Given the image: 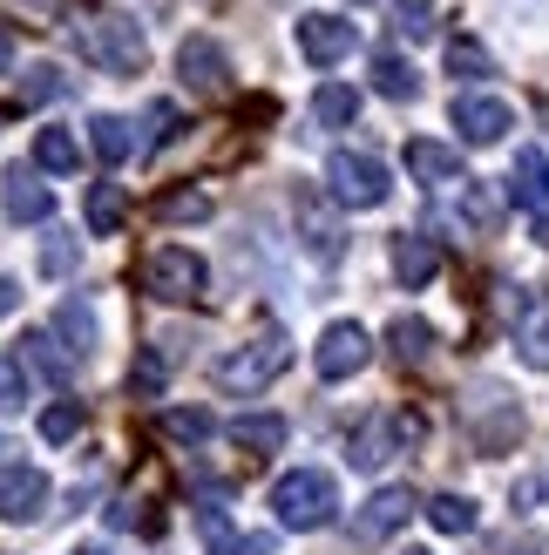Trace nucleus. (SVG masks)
Instances as JSON below:
<instances>
[{
  "label": "nucleus",
  "mask_w": 549,
  "mask_h": 555,
  "mask_svg": "<svg viewBox=\"0 0 549 555\" xmlns=\"http://www.w3.org/2000/svg\"><path fill=\"white\" fill-rule=\"evenodd\" d=\"M427 521H434L442 535H469V529H475V502H469V494H434V502H427Z\"/></svg>",
  "instance_id": "obj_27"
},
{
  "label": "nucleus",
  "mask_w": 549,
  "mask_h": 555,
  "mask_svg": "<svg viewBox=\"0 0 549 555\" xmlns=\"http://www.w3.org/2000/svg\"><path fill=\"white\" fill-rule=\"evenodd\" d=\"M75 54L102 75H136L143 68V27L129 14H89L75 21Z\"/></svg>",
  "instance_id": "obj_2"
},
{
  "label": "nucleus",
  "mask_w": 549,
  "mask_h": 555,
  "mask_svg": "<svg viewBox=\"0 0 549 555\" xmlns=\"http://www.w3.org/2000/svg\"><path fill=\"white\" fill-rule=\"evenodd\" d=\"M312 116L325 129H353L360 122V89H346V81H325V89L312 95Z\"/></svg>",
  "instance_id": "obj_22"
},
{
  "label": "nucleus",
  "mask_w": 549,
  "mask_h": 555,
  "mask_svg": "<svg viewBox=\"0 0 549 555\" xmlns=\"http://www.w3.org/2000/svg\"><path fill=\"white\" fill-rule=\"evenodd\" d=\"M292 366V346H285V332H265V339L252 346H231L225 359H217V386L225 393H265L271 379H279Z\"/></svg>",
  "instance_id": "obj_3"
},
{
  "label": "nucleus",
  "mask_w": 549,
  "mask_h": 555,
  "mask_svg": "<svg viewBox=\"0 0 549 555\" xmlns=\"http://www.w3.org/2000/svg\"><path fill=\"white\" fill-rule=\"evenodd\" d=\"M163 373H170V366H163V352L143 346V352H136V366H129V393L136 400H156L163 393Z\"/></svg>",
  "instance_id": "obj_30"
},
{
  "label": "nucleus",
  "mask_w": 549,
  "mask_h": 555,
  "mask_svg": "<svg viewBox=\"0 0 549 555\" xmlns=\"http://www.w3.org/2000/svg\"><path fill=\"white\" fill-rule=\"evenodd\" d=\"M177 75H183L190 95H231V54L217 48L210 35H190L177 48Z\"/></svg>",
  "instance_id": "obj_8"
},
{
  "label": "nucleus",
  "mask_w": 549,
  "mask_h": 555,
  "mask_svg": "<svg viewBox=\"0 0 549 555\" xmlns=\"http://www.w3.org/2000/svg\"><path fill=\"white\" fill-rule=\"evenodd\" d=\"M407 555H427V548H407Z\"/></svg>",
  "instance_id": "obj_45"
},
{
  "label": "nucleus",
  "mask_w": 549,
  "mask_h": 555,
  "mask_svg": "<svg viewBox=\"0 0 549 555\" xmlns=\"http://www.w3.org/2000/svg\"><path fill=\"white\" fill-rule=\"evenodd\" d=\"M156 210H163V217H210V197H204V190H170Z\"/></svg>",
  "instance_id": "obj_38"
},
{
  "label": "nucleus",
  "mask_w": 549,
  "mask_h": 555,
  "mask_svg": "<svg viewBox=\"0 0 549 555\" xmlns=\"http://www.w3.org/2000/svg\"><path fill=\"white\" fill-rule=\"evenodd\" d=\"M231 555H271V535H238Z\"/></svg>",
  "instance_id": "obj_40"
},
{
  "label": "nucleus",
  "mask_w": 549,
  "mask_h": 555,
  "mask_svg": "<svg viewBox=\"0 0 549 555\" xmlns=\"http://www.w3.org/2000/svg\"><path fill=\"white\" fill-rule=\"evenodd\" d=\"M407 177L414 183H461V150L414 135V143H407Z\"/></svg>",
  "instance_id": "obj_18"
},
{
  "label": "nucleus",
  "mask_w": 549,
  "mask_h": 555,
  "mask_svg": "<svg viewBox=\"0 0 549 555\" xmlns=\"http://www.w3.org/2000/svg\"><path fill=\"white\" fill-rule=\"evenodd\" d=\"M75 555H102V548H75Z\"/></svg>",
  "instance_id": "obj_44"
},
{
  "label": "nucleus",
  "mask_w": 549,
  "mask_h": 555,
  "mask_svg": "<svg viewBox=\"0 0 549 555\" xmlns=\"http://www.w3.org/2000/svg\"><path fill=\"white\" fill-rule=\"evenodd\" d=\"M89 143H95L102 163H129V156H136V122H123V116H95V122H89Z\"/></svg>",
  "instance_id": "obj_23"
},
{
  "label": "nucleus",
  "mask_w": 549,
  "mask_h": 555,
  "mask_svg": "<svg viewBox=\"0 0 549 555\" xmlns=\"http://www.w3.org/2000/svg\"><path fill=\"white\" fill-rule=\"evenodd\" d=\"M75 251H81V244H75V237H48V244H41V278H68V264H75Z\"/></svg>",
  "instance_id": "obj_37"
},
{
  "label": "nucleus",
  "mask_w": 549,
  "mask_h": 555,
  "mask_svg": "<svg viewBox=\"0 0 549 555\" xmlns=\"http://www.w3.org/2000/svg\"><path fill=\"white\" fill-rule=\"evenodd\" d=\"M285 434H292V427H285V413H244V421L231 427V440H238V448L252 454V461L279 454V448H285Z\"/></svg>",
  "instance_id": "obj_19"
},
{
  "label": "nucleus",
  "mask_w": 549,
  "mask_h": 555,
  "mask_svg": "<svg viewBox=\"0 0 549 555\" xmlns=\"http://www.w3.org/2000/svg\"><path fill=\"white\" fill-rule=\"evenodd\" d=\"M325 183H333V204H346V210H380L394 190L387 163L367 156V150H333L325 156Z\"/></svg>",
  "instance_id": "obj_4"
},
{
  "label": "nucleus",
  "mask_w": 549,
  "mask_h": 555,
  "mask_svg": "<svg viewBox=\"0 0 549 555\" xmlns=\"http://www.w3.org/2000/svg\"><path fill=\"white\" fill-rule=\"evenodd\" d=\"M292 217H298V244H306V251L319 258V264H333L340 251H346V231H340V217L325 210V197L312 183H298L292 190Z\"/></svg>",
  "instance_id": "obj_6"
},
{
  "label": "nucleus",
  "mask_w": 549,
  "mask_h": 555,
  "mask_svg": "<svg viewBox=\"0 0 549 555\" xmlns=\"http://www.w3.org/2000/svg\"><path fill=\"white\" fill-rule=\"evenodd\" d=\"M509 204L536 217V231L549 244V156L542 150H515V170H509Z\"/></svg>",
  "instance_id": "obj_11"
},
{
  "label": "nucleus",
  "mask_w": 549,
  "mask_h": 555,
  "mask_svg": "<svg viewBox=\"0 0 549 555\" xmlns=\"http://www.w3.org/2000/svg\"><path fill=\"white\" fill-rule=\"evenodd\" d=\"M81 217H89V237H116L123 217H129L123 183H89V204H81Z\"/></svg>",
  "instance_id": "obj_20"
},
{
  "label": "nucleus",
  "mask_w": 549,
  "mask_h": 555,
  "mask_svg": "<svg viewBox=\"0 0 549 555\" xmlns=\"http://www.w3.org/2000/svg\"><path fill=\"white\" fill-rule=\"evenodd\" d=\"M150 135H156V143H170V135H177V108H170V102L150 108Z\"/></svg>",
  "instance_id": "obj_39"
},
{
  "label": "nucleus",
  "mask_w": 549,
  "mask_h": 555,
  "mask_svg": "<svg viewBox=\"0 0 549 555\" xmlns=\"http://www.w3.org/2000/svg\"><path fill=\"white\" fill-rule=\"evenodd\" d=\"M461 217H469L475 231H496V217H502V204L488 197V183H461Z\"/></svg>",
  "instance_id": "obj_33"
},
{
  "label": "nucleus",
  "mask_w": 549,
  "mask_h": 555,
  "mask_svg": "<svg viewBox=\"0 0 549 555\" xmlns=\"http://www.w3.org/2000/svg\"><path fill=\"white\" fill-rule=\"evenodd\" d=\"M455 129H461V143L488 150V143H502V135L515 129V116H509V102H496V95H455Z\"/></svg>",
  "instance_id": "obj_13"
},
{
  "label": "nucleus",
  "mask_w": 549,
  "mask_h": 555,
  "mask_svg": "<svg viewBox=\"0 0 549 555\" xmlns=\"http://www.w3.org/2000/svg\"><path fill=\"white\" fill-rule=\"evenodd\" d=\"M143 285L163 305H197L210 292V271H204V258L190 251V244H163V251H150V264H143Z\"/></svg>",
  "instance_id": "obj_5"
},
{
  "label": "nucleus",
  "mask_w": 549,
  "mask_h": 555,
  "mask_svg": "<svg viewBox=\"0 0 549 555\" xmlns=\"http://www.w3.org/2000/svg\"><path fill=\"white\" fill-rule=\"evenodd\" d=\"M515 352H523V366L549 373V305H536V312L515 325Z\"/></svg>",
  "instance_id": "obj_25"
},
{
  "label": "nucleus",
  "mask_w": 549,
  "mask_h": 555,
  "mask_svg": "<svg viewBox=\"0 0 549 555\" xmlns=\"http://www.w3.org/2000/svg\"><path fill=\"white\" fill-rule=\"evenodd\" d=\"M62 89H68V75H62V68H48V62L21 75V102H54Z\"/></svg>",
  "instance_id": "obj_36"
},
{
  "label": "nucleus",
  "mask_w": 549,
  "mask_h": 555,
  "mask_svg": "<svg viewBox=\"0 0 549 555\" xmlns=\"http://www.w3.org/2000/svg\"><path fill=\"white\" fill-rule=\"evenodd\" d=\"M21 359H27V373H41L48 386H75V352H68L62 332H27Z\"/></svg>",
  "instance_id": "obj_15"
},
{
  "label": "nucleus",
  "mask_w": 549,
  "mask_h": 555,
  "mask_svg": "<svg viewBox=\"0 0 549 555\" xmlns=\"http://www.w3.org/2000/svg\"><path fill=\"white\" fill-rule=\"evenodd\" d=\"M373 359V339L353 319H340V325H325L319 332V352H312V366H319V379H353Z\"/></svg>",
  "instance_id": "obj_10"
},
{
  "label": "nucleus",
  "mask_w": 549,
  "mask_h": 555,
  "mask_svg": "<svg viewBox=\"0 0 549 555\" xmlns=\"http://www.w3.org/2000/svg\"><path fill=\"white\" fill-rule=\"evenodd\" d=\"M54 332H62V339H68V352L81 359V352L95 346V312H89V305H81V298H68L62 312H54Z\"/></svg>",
  "instance_id": "obj_26"
},
{
  "label": "nucleus",
  "mask_w": 549,
  "mask_h": 555,
  "mask_svg": "<svg viewBox=\"0 0 549 555\" xmlns=\"http://www.w3.org/2000/svg\"><path fill=\"white\" fill-rule=\"evenodd\" d=\"M434 271H442V251H434V237L400 231V237H394V278H400L407 292H421V285H434Z\"/></svg>",
  "instance_id": "obj_16"
},
{
  "label": "nucleus",
  "mask_w": 549,
  "mask_h": 555,
  "mask_svg": "<svg viewBox=\"0 0 549 555\" xmlns=\"http://www.w3.org/2000/svg\"><path fill=\"white\" fill-rule=\"evenodd\" d=\"M414 440H421V421H414V413H373V421L360 427V434H353V467H380V461H394L400 448H414Z\"/></svg>",
  "instance_id": "obj_7"
},
{
  "label": "nucleus",
  "mask_w": 549,
  "mask_h": 555,
  "mask_svg": "<svg viewBox=\"0 0 549 555\" xmlns=\"http://www.w3.org/2000/svg\"><path fill=\"white\" fill-rule=\"evenodd\" d=\"M14 305H21V285H14V278H0V319H8Z\"/></svg>",
  "instance_id": "obj_42"
},
{
  "label": "nucleus",
  "mask_w": 549,
  "mask_h": 555,
  "mask_svg": "<svg viewBox=\"0 0 549 555\" xmlns=\"http://www.w3.org/2000/svg\"><path fill=\"white\" fill-rule=\"evenodd\" d=\"M387 346H394L400 366H421V359L434 352V325H427V319H394V325H387Z\"/></svg>",
  "instance_id": "obj_24"
},
{
  "label": "nucleus",
  "mask_w": 549,
  "mask_h": 555,
  "mask_svg": "<svg viewBox=\"0 0 549 555\" xmlns=\"http://www.w3.org/2000/svg\"><path fill=\"white\" fill-rule=\"evenodd\" d=\"M21 406H27V359L0 352V413H21Z\"/></svg>",
  "instance_id": "obj_31"
},
{
  "label": "nucleus",
  "mask_w": 549,
  "mask_h": 555,
  "mask_svg": "<svg viewBox=\"0 0 549 555\" xmlns=\"http://www.w3.org/2000/svg\"><path fill=\"white\" fill-rule=\"evenodd\" d=\"M8 454H14V448H8V440H0V461H8Z\"/></svg>",
  "instance_id": "obj_43"
},
{
  "label": "nucleus",
  "mask_w": 549,
  "mask_h": 555,
  "mask_svg": "<svg viewBox=\"0 0 549 555\" xmlns=\"http://www.w3.org/2000/svg\"><path fill=\"white\" fill-rule=\"evenodd\" d=\"M35 163H41V170H54V177L75 170V163H81L75 135H68V129H41V135H35Z\"/></svg>",
  "instance_id": "obj_28"
},
{
  "label": "nucleus",
  "mask_w": 549,
  "mask_h": 555,
  "mask_svg": "<svg viewBox=\"0 0 549 555\" xmlns=\"http://www.w3.org/2000/svg\"><path fill=\"white\" fill-rule=\"evenodd\" d=\"M41 508H48L41 467H0V521H35Z\"/></svg>",
  "instance_id": "obj_14"
},
{
  "label": "nucleus",
  "mask_w": 549,
  "mask_h": 555,
  "mask_svg": "<svg viewBox=\"0 0 549 555\" xmlns=\"http://www.w3.org/2000/svg\"><path fill=\"white\" fill-rule=\"evenodd\" d=\"M271 515H279V529L292 535H312L325 529V521L340 515V488L325 467H298V475H279V488H271Z\"/></svg>",
  "instance_id": "obj_1"
},
{
  "label": "nucleus",
  "mask_w": 549,
  "mask_h": 555,
  "mask_svg": "<svg viewBox=\"0 0 549 555\" xmlns=\"http://www.w3.org/2000/svg\"><path fill=\"white\" fill-rule=\"evenodd\" d=\"M8 68H14V27L0 21V75H8Z\"/></svg>",
  "instance_id": "obj_41"
},
{
  "label": "nucleus",
  "mask_w": 549,
  "mask_h": 555,
  "mask_svg": "<svg viewBox=\"0 0 549 555\" xmlns=\"http://www.w3.org/2000/svg\"><path fill=\"white\" fill-rule=\"evenodd\" d=\"M210 413L204 406H177V413H163V434H170V440H183V448H204V440H210Z\"/></svg>",
  "instance_id": "obj_29"
},
{
  "label": "nucleus",
  "mask_w": 549,
  "mask_h": 555,
  "mask_svg": "<svg viewBox=\"0 0 549 555\" xmlns=\"http://www.w3.org/2000/svg\"><path fill=\"white\" fill-rule=\"evenodd\" d=\"M448 68L461 81H482V75H496V62H488V48L482 41H448Z\"/></svg>",
  "instance_id": "obj_32"
},
{
  "label": "nucleus",
  "mask_w": 549,
  "mask_h": 555,
  "mask_svg": "<svg viewBox=\"0 0 549 555\" xmlns=\"http://www.w3.org/2000/svg\"><path fill=\"white\" fill-rule=\"evenodd\" d=\"M394 27L407 41H427L434 35V0H394Z\"/></svg>",
  "instance_id": "obj_34"
},
{
  "label": "nucleus",
  "mask_w": 549,
  "mask_h": 555,
  "mask_svg": "<svg viewBox=\"0 0 549 555\" xmlns=\"http://www.w3.org/2000/svg\"><path fill=\"white\" fill-rule=\"evenodd\" d=\"M81 434V400H54L41 413V440H75Z\"/></svg>",
  "instance_id": "obj_35"
},
{
  "label": "nucleus",
  "mask_w": 549,
  "mask_h": 555,
  "mask_svg": "<svg viewBox=\"0 0 549 555\" xmlns=\"http://www.w3.org/2000/svg\"><path fill=\"white\" fill-rule=\"evenodd\" d=\"M421 502H414V488H373V502L353 515V542H387L394 529H407V515H414Z\"/></svg>",
  "instance_id": "obj_12"
},
{
  "label": "nucleus",
  "mask_w": 549,
  "mask_h": 555,
  "mask_svg": "<svg viewBox=\"0 0 549 555\" xmlns=\"http://www.w3.org/2000/svg\"><path fill=\"white\" fill-rule=\"evenodd\" d=\"M373 89L387 95V102H414L421 95V75H414V62H407V54H373Z\"/></svg>",
  "instance_id": "obj_21"
},
{
  "label": "nucleus",
  "mask_w": 549,
  "mask_h": 555,
  "mask_svg": "<svg viewBox=\"0 0 549 555\" xmlns=\"http://www.w3.org/2000/svg\"><path fill=\"white\" fill-rule=\"evenodd\" d=\"M8 217H14V224H48V217H54V190L27 170V163L8 170Z\"/></svg>",
  "instance_id": "obj_17"
},
{
  "label": "nucleus",
  "mask_w": 549,
  "mask_h": 555,
  "mask_svg": "<svg viewBox=\"0 0 549 555\" xmlns=\"http://www.w3.org/2000/svg\"><path fill=\"white\" fill-rule=\"evenodd\" d=\"M360 48V27L340 21V14H298V54H306L312 68H333L346 54Z\"/></svg>",
  "instance_id": "obj_9"
}]
</instances>
